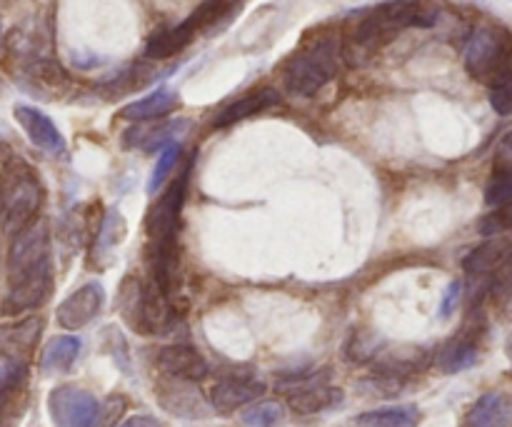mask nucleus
<instances>
[{
  "instance_id": "obj_1",
  "label": "nucleus",
  "mask_w": 512,
  "mask_h": 427,
  "mask_svg": "<svg viewBox=\"0 0 512 427\" xmlns=\"http://www.w3.org/2000/svg\"><path fill=\"white\" fill-rule=\"evenodd\" d=\"M8 298L3 315H20L38 308L50 295V233L45 220H35L15 235L8 253Z\"/></svg>"
},
{
  "instance_id": "obj_2",
  "label": "nucleus",
  "mask_w": 512,
  "mask_h": 427,
  "mask_svg": "<svg viewBox=\"0 0 512 427\" xmlns=\"http://www.w3.org/2000/svg\"><path fill=\"white\" fill-rule=\"evenodd\" d=\"M435 20H438V10L430 8L423 0H388L360 20L350 48L370 53L378 45L388 43L393 35L403 33L405 28H430Z\"/></svg>"
},
{
  "instance_id": "obj_3",
  "label": "nucleus",
  "mask_w": 512,
  "mask_h": 427,
  "mask_svg": "<svg viewBox=\"0 0 512 427\" xmlns=\"http://www.w3.org/2000/svg\"><path fill=\"white\" fill-rule=\"evenodd\" d=\"M120 315L125 323L143 335H163L175 328V310L173 300L163 293L155 280L150 283H140L138 278L128 275L123 280L118 298Z\"/></svg>"
},
{
  "instance_id": "obj_4",
  "label": "nucleus",
  "mask_w": 512,
  "mask_h": 427,
  "mask_svg": "<svg viewBox=\"0 0 512 427\" xmlns=\"http://www.w3.org/2000/svg\"><path fill=\"white\" fill-rule=\"evenodd\" d=\"M40 203H43V185L38 175L23 160L5 163L0 178V223L5 233L18 235L20 230L35 223Z\"/></svg>"
},
{
  "instance_id": "obj_5",
  "label": "nucleus",
  "mask_w": 512,
  "mask_h": 427,
  "mask_svg": "<svg viewBox=\"0 0 512 427\" xmlns=\"http://www.w3.org/2000/svg\"><path fill=\"white\" fill-rule=\"evenodd\" d=\"M338 75V43L330 38L318 40L300 50L285 63L283 83L293 95H315Z\"/></svg>"
},
{
  "instance_id": "obj_6",
  "label": "nucleus",
  "mask_w": 512,
  "mask_h": 427,
  "mask_svg": "<svg viewBox=\"0 0 512 427\" xmlns=\"http://www.w3.org/2000/svg\"><path fill=\"white\" fill-rule=\"evenodd\" d=\"M512 65V40L495 25H480L465 45V68L475 80L493 83Z\"/></svg>"
},
{
  "instance_id": "obj_7",
  "label": "nucleus",
  "mask_w": 512,
  "mask_h": 427,
  "mask_svg": "<svg viewBox=\"0 0 512 427\" xmlns=\"http://www.w3.org/2000/svg\"><path fill=\"white\" fill-rule=\"evenodd\" d=\"M188 173L190 168H185L183 175L148 210L145 225H148L150 245H175L180 228V210H183L185 190H188Z\"/></svg>"
},
{
  "instance_id": "obj_8",
  "label": "nucleus",
  "mask_w": 512,
  "mask_h": 427,
  "mask_svg": "<svg viewBox=\"0 0 512 427\" xmlns=\"http://www.w3.org/2000/svg\"><path fill=\"white\" fill-rule=\"evenodd\" d=\"M48 410L58 427H95L103 413L98 398L78 385L55 388L48 398Z\"/></svg>"
},
{
  "instance_id": "obj_9",
  "label": "nucleus",
  "mask_w": 512,
  "mask_h": 427,
  "mask_svg": "<svg viewBox=\"0 0 512 427\" xmlns=\"http://www.w3.org/2000/svg\"><path fill=\"white\" fill-rule=\"evenodd\" d=\"M105 305V290L100 283H85L70 293L55 310V320L65 330H80L93 323Z\"/></svg>"
},
{
  "instance_id": "obj_10",
  "label": "nucleus",
  "mask_w": 512,
  "mask_h": 427,
  "mask_svg": "<svg viewBox=\"0 0 512 427\" xmlns=\"http://www.w3.org/2000/svg\"><path fill=\"white\" fill-rule=\"evenodd\" d=\"M13 115L35 148L53 155V158H63L68 145H65V138L60 135V130L55 128V123L43 110L33 108V105H15Z\"/></svg>"
},
{
  "instance_id": "obj_11",
  "label": "nucleus",
  "mask_w": 512,
  "mask_h": 427,
  "mask_svg": "<svg viewBox=\"0 0 512 427\" xmlns=\"http://www.w3.org/2000/svg\"><path fill=\"white\" fill-rule=\"evenodd\" d=\"M155 365L160 368V373H165L168 378L178 380H190V383H200V380L208 375V360L193 348V345L175 343L165 345L158 350V358Z\"/></svg>"
},
{
  "instance_id": "obj_12",
  "label": "nucleus",
  "mask_w": 512,
  "mask_h": 427,
  "mask_svg": "<svg viewBox=\"0 0 512 427\" xmlns=\"http://www.w3.org/2000/svg\"><path fill=\"white\" fill-rule=\"evenodd\" d=\"M265 393V385L253 378H225L210 390V403L213 410L220 415L235 413L243 405L253 403Z\"/></svg>"
},
{
  "instance_id": "obj_13",
  "label": "nucleus",
  "mask_w": 512,
  "mask_h": 427,
  "mask_svg": "<svg viewBox=\"0 0 512 427\" xmlns=\"http://www.w3.org/2000/svg\"><path fill=\"white\" fill-rule=\"evenodd\" d=\"M463 427H512V395L503 390L485 393L470 405Z\"/></svg>"
},
{
  "instance_id": "obj_14",
  "label": "nucleus",
  "mask_w": 512,
  "mask_h": 427,
  "mask_svg": "<svg viewBox=\"0 0 512 427\" xmlns=\"http://www.w3.org/2000/svg\"><path fill=\"white\" fill-rule=\"evenodd\" d=\"M200 28H203V25H200V20L195 18V13H193L188 20H183L180 25L160 30V33H155L153 38L148 40V45H145V58H150V60L173 58L175 53H180V50H183L185 45L195 38V33H198Z\"/></svg>"
},
{
  "instance_id": "obj_15",
  "label": "nucleus",
  "mask_w": 512,
  "mask_h": 427,
  "mask_svg": "<svg viewBox=\"0 0 512 427\" xmlns=\"http://www.w3.org/2000/svg\"><path fill=\"white\" fill-rule=\"evenodd\" d=\"M345 393L335 385L325 383H313L308 388H300L288 393V403L290 408L295 410L298 415H315V413H325V410L335 408V405L343 403Z\"/></svg>"
},
{
  "instance_id": "obj_16",
  "label": "nucleus",
  "mask_w": 512,
  "mask_h": 427,
  "mask_svg": "<svg viewBox=\"0 0 512 427\" xmlns=\"http://www.w3.org/2000/svg\"><path fill=\"white\" fill-rule=\"evenodd\" d=\"M280 103V95L273 88H263L258 93H250L245 98L235 100V103L225 105L218 115L213 118V128H228V125L240 123V120L250 118L255 113H263L265 108H273Z\"/></svg>"
},
{
  "instance_id": "obj_17",
  "label": "nucleus",
  "mask_w": 512,
  "mask_h": 427,
  "mask_svg": "<svg viewBox=\"0 0 512 427\" xmlns=\"http://www.w3.org/2000/svg\"><path fill=\"white\" fill-rule=\"evenodd\" d=\"M160 403H163L165 410H170L173 415H183V418L205 415L203 398H200L195 383H190V380L170 378V383L160 390Z\"/></svg>"
},
{
  "instance_id": "obj_18",
  "label": "nucleus",
  "mask_w": 512,
  "mask_h": 427,
  "mask_svg": "<svg viewBox=\"0 0 512 427\" xmlns=\"http://www.w3.org/2000/svg\"><path fill=\"white\" fill-rule=\"evenodd\" d=\"M510 253H512L510 240L493 238V240H488V243L473 248L468 255H465L463 270L468 275H475V278H480V275L495 273V270H498L500 265L505 263V258H508Z\"/></svg>"
},
{
  "instance_id": "obj_19",
  "label": "nucleus",
  "mask_w": 512,
  "mask_h": 427,
  "mask_svg": "<svg viewBox=\"0 0 512 427\" xmlns=\"http://www.w3.org/2000/svg\"><path fill=\"white\" fill-rule=\"evenodd\" d=\"M175 108H178V95L168 88H158L155 93H150V95H145V98L135 100V103L125 105L118 115L123 120L145 123V120L165 118V115L173 113Z\"/></svg>"
},
{
  "instance_id": "obj_20",
  "label": "nucleus",
  "mask_w": 512,
  "mask_h": 427,
  "mask_svg": "<svg viewBox=\"0 0 512 427\" xmlns=\"http://www.w3.org/2000/svg\"><path fill=\"white\" fill-rule=\"evenodd\" d=\"M478 360H480L478 338H475V335H460V338H455L453 343L445 345L443 353H440L438 358V368L443 370V373L455 375L473 368Z\"/></svg>"
},
{
  "instance_id": "obj_21",
  "label": "nucleus",
  "mask_w": 512,
  "mask_h": 427,
  "mask_svg": "<svg viewBox=\"0 0 512 427\" xmlns=\"http://www.w3.org/2000/svg\"><path fill=\"white\" fill-rule=\"evenodd\" d=\"M420 410L415 405H395L358 415L350 427H418Z\"/></svg>"
},
{
  "instance_id": "obj_22",
  "label": "nucleus",
  "mask_w": 512,
  "mask_h": 427,
  "mask_svg": "<svg viewBox=\"0 0 512 427\" xmlns=\"http://www.w3.org/2000/svg\"><path fill=\"white\" fill-rule=\"evenodd\" d=\"M40 335V320H28L15 328L0 330V353L8 355V360H20L25 363V355H30L35 340Z\"/></svg>"
},
{
  "instance_id": "obj_23",
  "label": "nucleus",
  "mask_w": 512,
  "mask_h": 427,
  "mask_svg": "<svg viewBox=\"0 0 512 427\" xmlns=\"http://www.w3.org/2000/svg\"><path fill=\"white\" fill-rule=\"evenodd\" d=\"M80 348V338H73V335H60V338H53L48 343V348L43 350V373H68L73 368V363L78 360Z\"/></svg>"
},
{
  "instance_id": "obj_24",
  "label": "nucleus",
  "mask_w": 512,
  "mask_h": 427,
  "mask_svg": "<svg viewBox=\"0 0 512 427\" xmlns=\"http://www.w3.org/2000/svg\"><path fill=\"white\" fill-rule=\"evenodd\" d=\"M485 203L490 208H503L512 203V165H495L493 178L485 188Z\"/></svg>"
},
{
  "instance_id": "obj_25",
  "label": "nucleus",
  "mask_w": 512,
  "mask_h": 427,
  "mask_svg": "<svg viewBox=\"0 0 512 427\" xmlns=\"http://www.w3.org/2000/svg\"><path fill=\"white\" fill-rule=\"evenodd\" d=\"M123 233H125L123 218H120L118 213H108V218L103 220V225H100L98 230V240H95V255H98V260L108 258V255L113 253L115 245H118L120 238H123Z\"/></svg>"
},
{
  "instance_id": "obj_26",
  "label": "nucleus",
  "mask_w": 512,
  "mask_h": 427,
  "mask_svg": "<svg viewBox=\"0 0 512 427\" xmlns=\"http://www.w3.org/2000/svg\"><path fill=\"white\" fill-rule=\"evenodd\" d=\"M285 408L280 403H273V400H265V403L253 405L243 413V423L248 427H275L283 423Z\"/></svg>"
},
{
  "instance_id": "obj_27",
  "label": "nucleus",
  "mask_w": 512,
  "mask_h": 427,
  "mask_svg": "<svg viewBox=\"0 0 512 427\" xmlns=\"http://www.w3.org/2000/svg\"><path fill=\"white\" fill-rule=\"evenodd\" d=\"M178 158H180V145L178 143H168L163 148V153H160L158 158V165L153 168V173H150V180H148V193L155 195L160 188H163V183L168 180L170 170L178 165Z\"/></svg>"
},
{
  "instance_id": "obj_28",
  "label": "nucleus",
  "mask_w": 512,
  "mask_h": 427,
  "mask_svg": "<svg viewBox=\"0 0 512 427\" xmlns=\"http://www.w3.org/2000/svg\"><path fill=\"white\" fill-rule=\"evenodd\" d=\"M490 105L498 115H512V65L490 83Z\"/></svg>"
},
{
  "instance_id": "obj_29",
  "label": "nucleus",
  "mask_w": 512,
  "mask_h": 427,
  "mask_svg": "<svg viewBox=\"0 0 512 427\" xmlns=\"http://www.w3.org/2000/svg\"><path fill=\"white\" fill-rule=\"evenodd\" d=\"M25 380V363L20 360H8L0 365V403L8 400Z\"/></svg>"
},
{
  "instance_id": "obj_30",
  "label": "nucleus",
  "mask_w": 512,
  "mask_h": 427,
  "mask_svg": "<svg viewBox=\"0 0 512 427\" xmlns=\"http://www.w3.org/2000/svg\"><path fill=\"white\" fill-rule=\"evenodd\" d=\"M490 295H493L495 303H505V300L512 298V253L505 258V263L493 273Z\"/></svg>"
},
{
  "instance_id": "obj_31",
  "label": "nucleus",
  "mask_w": 512,
  "mask_h": 427,
  "mask_svg": "<svg viewBox=\"0 0 512 427\" xmlns=\"http://www.w3.org/2000/svg\"><path fill=\"white\" fill-rule=\"evenodd\" d=\"M480 230H483L485 235H495L498 230H512V203L503 205V208H498V213L485 218L483 228Z\"/></svg>"
},
{
  "instance_id": "obj_32",
  "label": "nucleus",
  "mask_w": 512,
  "mask_h": 427,
  "mask_svg": "<svg viewBox=\"0 0 512 427\" xmlns=\"http://www.w3.org/2000/svg\"><path fill=\"white\" fill-rule=\"evenodd\" d=\"M460 295H463V285L455 280V283H450L448 293H445L443 298V305H440V315H443V318H450V315L455 313V308H458L460 303Z\"/></svg>"
},
{
  "instance_id": "obj_33",
  "label": "nucleus",
  "mask_w": 512,
  "mask_h": 427,
  "mask_svg": "<svg viewBox=\"0 0 512 427\" xmlns=\"http://www.w3.org/2000/svg\"><path fill=\"white\" fill-rule=\"evenodd\" d=\"M495 165H512V130L500 140L498 155H495Z\"/></svg>"
},
{
  "instance_id": "obj_34",
  "label": "nucleus",
  "mask_w": 512,
  "mask_h": 427,
  "mask_svg": "<svg viewBox=\"0 0 512 427\" xmlns=\"http://www.w3.org/2000/svg\"><path fill=\"white\" fill-rule=\"evenodd\" d=\"M120 427H165V425L160 423V420L150 418V415H133V418L125 420Z\"/></svg>"
}]
</instances>
